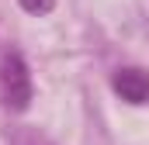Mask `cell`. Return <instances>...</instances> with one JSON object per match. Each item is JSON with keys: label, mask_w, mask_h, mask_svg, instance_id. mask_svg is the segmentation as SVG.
I'll use <instances>...</instances> for the list:
<instances>
[{"label": "cell", "mask_w": 149, "mask_h": 145, "mask_svg": "<svg viewBox=\"0 0 149 145\" xmlns=\"http://www.w3.org/2000/svg\"><path fill=\"white\" fill-rule=\"evenodd\" d=\"M28 104H31V72L17 52H7L0 59V107L17 114Z\"/></svg>", "instance_id": "6da1fadb"}, {"label": "cell", "mask_w": 149, "mask_h": 145, "mask_svg": "<svg viewBox=\"0 0 149 145\" xmlns=\"http://www.w3.org/2000/svg\"><path fill=\"white\" fill-rule=\"evenodd\" d=\"M114 93L128 104H149V76L142 69H118L111 79Z\"/></svg>", "instance_id": "7a4b0ae2"}, {"label": "cell", "mask_w": 149, "mask_h": 145, "mask_svg": "<svg viewBox=\"0 0 149 145\" xmlns=\"http://www.w3.org/2000/svg\"><path fill=\"white\" fill-rule=\"evenodd\" d=\"M10 145H52L49 138H42L38 131H17L14 138H10Z\"/></svg>", "instance_id": "3957f363"}, {"label": "cell", "mask_w": 149, "mask_h": 145, "mask_svg": "<svg viewBox=\"0 0 149 145\" xmlns=\"http://www.w3.org/2000/svg\"><path fill=\"white\" fill-rule=\"evenodd\" d=\"M21 3V10H28V14H49L52 7H56V0H17Z\"/></svg>", "instance_id": "277c9868"}]
</instances>
